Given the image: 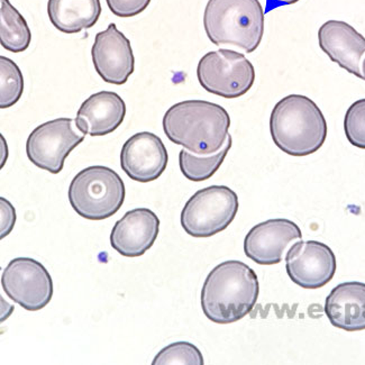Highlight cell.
<instances>
[{
	"label": "cell",
	"instance_id": "obj_10",
	"mask_svg": "<svg viewBox=\"0 0 365 365\" xmlns=\"http://www.w3.org/2000/svg\"><path fill=\"white\" fill-rule=\"evenodd\" d=\"M289 278L304 289L323 288L336 272V257L331 247L318 241H299L286 257Z\"/></svg>",
	"mask_w": 365,
	"mask_h": 365
},
{
	"label": "cell",
	"instance_id": "obj_9",
	"mask_svg": "<svg viewBox=\"0 0 365 365\" xmlns=\"http://www.w3.org/2000/svg\"><path fill=\"white\" fill-rule=\"evenodd\" d=\"M1 287L7 297L29 312H37L50 304L53 281L42 263L29 257L11 259L4 269Z\"/></svg>",
	"mask_w": 365,
	"mask_h": 365
},
{
	"label": "cell",
	"instance_id": "obj_19",
	"mask_svg": "<svg viewBox=\"0 0 365 365\" xmlns=\"http://www.w3.org/2000/svg\"><path fill=\"white\" fill-rule=\"evenodd\" d=\"M32 42V33L24 17L9 0H0V44L13 53H21Z\"/></svg>",
	"mask_w": 365,
	"mask_h": 365
},
{
	"label": "cell",
	"instance_id": "obj_18",
	"mask_svg": "<svg viewBox=\"0 0 365 365\" xmlns=\"http://www.w3.org/2000/svg\"><path fill=\"white\" fill-rule=\"evenodd\" d=\"M48 14L60 32L76 34L95 26L101 15V0H48Z\"/></svg>",
	"mask_w": 365,
	"mask_h": 365
},
{
	"label": "cell",
	"instance_id": "obj_2",
	"mask_svg": "<svg viewBox=\"0 0 365 365\" xmlns=\"http://www.w3.org/2000/svg\"><path fill=\"white\" fill-rule=\"evenodd\" d=\"M163 130L173 143L199 155L220 151L230 128L227 110L206 101H185L168 109Z\"/></svg>",
	"mask_w": 365,
	"mask_h": 365
},
{
	"label": "cell",
	"instance_id": "obj_15",
	"mask_svg": "<svg viewBox=\"0 0 365 365\" xmlns=\"http://www.w3.org/2000/svg\"><path fill=\"white\" fill-rule=\"evenodd\" d=\"M318 41L331 61L363 79L361 60L365 54V37L354 27L345 21H326L318 31Z\"/></svg>",
	"mask_w": 365,
	"mask_h": 365
},
{
	"label": "cell",
	"instance_id": "obj_6",
	"mask_svg": "<svg viewBox=\"0 0 365 365\" xmlns=\"http://www.w3.org/2000/svg\"><path fill=\"white\" fill-rule=\"evenodd\" d=\"M238 197L226 185H210L197 191L183 207L181 226L192 237L216 235L235 220Z\"/></svg>",
	"mask_w": 365,
	"mask_h": 365
},
{
	"label": "cell",
	"instance_id": "obj_12",
	"mask_svg": "<svg viewBox=\"0 0 365 365\" xmlns=\"http://www.w3.org/2000/svg\"><path fill=\"white\" fill-rule=\"evenodd\" d=\"M167 148L153 133L140 132L128 138L120 152V167L128 178L148 183L159 179L168 167Z\"/></svg>",
	"mask_w": 365,
	"mask_h": 365
},
{
	"label": "cell",
	"instance_id": "obj_7",
	"mask_svg": "<svg viewBox=\"0 0 365 365\" xmlns=\"http://www.w3.org/2000/svg\"><path fill=\"white\" fill-rule=\"evenodd\" d=\"M205 91L222 98H240L255 85V69L244 54L220 48L205 54L197 66Z\"/></svg>",
	"mask_w": 365,
	"mask_h": 365
},
{
	"label": "cell",
	"instance_id": "obj_21",
	"mask_svg": "<svg viewBox=\"0 0 365 365\" xmlns=\"http://www.w3.org/2000/svg\"><path fill=\"white\" fill-rule=\"evenodd\" d=\"M24 93V78L13 60L0 56V108L14 106Z\"/></svg>",
	"mask_w": 365,
	"mask_h": 365
},
{
	"label": "cell",
	"instance_id": "obj_11",
	"mask_svg": "<svg viewBox=\"0 0 365 365\" xmlns=\"http://www.w3.org/2000/svg\"><path fill=\"white\" fill-rule=\"evenodd\" d=\"M93 66L99 77L110 85L122 86L135 69L130 40L115 24L96 35L91 48Z\"/></svg>",
	"mask_w": 365,
	"mask_h": 365
},
{
	"label": "cell",
	"instance_id": "obj_4",
	"mask_svg": "<svg viewBox=\"0 0 365 365\" xmlns=\"http://www.w3.org/2000/svg\"><path fill=\"white\" fill-rule=\"evenodd\" d=\"M204 27L215 46H236L252 53L264 34V11L259 0H210Z\"/></svg>",
	"mask_w": 365,
	"mask_h": 365
},
{
	"label": "cell",
	"instance_id": "obj_3",
	"mask_svg": "<svg viewBox=\"0 0 365 365\" xmlns=\"http://www.w3.org/2000/svg\"><path fill=\"white\" fill-rule=\"evenodd\" d=\"M270 133L281 151L307 156L325 143L327 123L315 101L306 96L289 95L278 101L271 113Z\"/></svg>",
	"mask_w": 365,
	"mask_h": 365
},
{
	"label": "cell",
	"instance_id": "obj_22",
	"mask_svg": "<svg viewBox=\"0 0 365 365\" xmlns=\"http://www.w3.org/2000/svg\"><path fill=\"white\" fill-rule=\"evenodd\" d=\"M153 365H204L198 347L189 341H175L162 349L154 357Z\"/></svg>",
	"mask_w": 365,
	"mask_h": 365
},
{
	"label": "cell",
	"instance_id": "obj_17",
	"mask_svg": "<svg viewBox=\"0 0 365 365\" xmlns=\"http://www.w3.org/2000/svg\"><path fill=\"white\" fill-rule=\"evenodd\" d=\"M325 314L331 325L346 331L365 329V283L344 282L326 298Z\"/></svg>",
	"mask_w": 365,
	"mask_h": 365
},
{
	"label": "cell",
	"instance_id": "obj_14",
	"mask_svg": "<svg viewBox=\"0 0 365 365\" xmlns=\"http://www.w3.org/2000/svg\"><path fill=\"white\" fill-rule=\"evenodd\" d=\"M160 220L148 208L130 210L111 230V247L126 257H138L153 247L159 236Z\"/></svg>",
	"mask_w": 365,
	"mask_h": 365
},
{
	"label": "cell",
	"instance_id": "obj_16",
	"mask_svg": "<svg viewBox=\"0 0 365 365\" xmlns=\"http://www.w3.org/2000/svg\"><path fill=\"white\" fill-rule=\"evenodd\" d=\"M126 105L114 91H99L83 101L76 117V125L85 135L105 136L124 122Z\"/></svg>",
	"mask_w": 365,
	"mask_h": 365
},
{
	"label": "cell",
	"instance_id": "obj_27",
	"mask_svg": "<svg viewBox=\"0 0 365 365\" xmlns=\"http://www.w3.org/2000/svg\"><path fill=\"white\" fill-rule=\"evenodd\" d=\"M362 72H363V80H365V58H364V61H363V64H362Z\"/></svg>",
	"mask_w": 365,
	"mask_h": 365
},
{
	"label": "cell",
	"instance_id": "obj_5",
	"mask_svg": "<svg viewBox=\"0 0 365 365\" xmlns=\"http://www.w3.org/2000/svg\"><path fill=\"white\" fill-rule=\"evenodd\" d=\"M69 202L74 212L89 220L114 216L125 201V185L110 168L93 165L81 170L70 183Z\"/></svg>",
	"mask_w": 365,
	"mask_h": 365
},
{
	"label": "cell",
	"instance_id": "obj_26",
	"mask_svg": "<svg viewBox=\"0 0 365 365\" xmlns=\"http://www.w3.org/2000/svg\"><path fill=\"white\" fill-rule=\"evenodd\" d=\"M298 1H299V0H267V13L272 11V9H277V7H281V6L294 5V4L298 3Z\"/></svg>",
	"mask_w": 365,
	"mask_h": 365
},
{
	"label": "cell",
	"instance_id": "obj_13",
	"mask_svg": "<svg viewBox=\"0 0 365 365\" xmlns=\"http://www.w3.org/2000/svg\"><path fill=\"white\" fill-rule=\"evenodd\" d=\"M299 226L292 220L278 218L259 222L244 240V252L257 264H278L292 242L302 241Z\"/></svg>",
	"mask_w": 365,
	"mask_h": 365
},
{
	"label": "cell",
	"instance_id": "obj_20",
	"mask_svg": "<svg viewBox=\"0 0 365 365\" xmlns=\"http://www.w3.org/2000/svg\"><path fill=\"white\" fill-rule=\"evenodd\" d=\"M232 144L233 140L230 134H228L225 144L216 153L199 155L183 148L179 153V167L181 173L188 180L193 182L208 180L222 167V162L225 161V158L232 148Z\"/></svg>",
	"mask_w": 365,
	"mask_h": 365
},
{
	"label": "cell",
	"instance_id": "obj_25",
	"mask_svg": "<svg viewBox=\"0 0 365 365\" xmlns=\"http://www.w3.org/2000/svg\"><path fill=\"white\" fill-rule=\"evenodd\" d=\"M0 201H1V238H4L13 230L16 222V212L9 200L1 198Z\"/></svg>",
	"mask_w": 365,
	"mask_h": 365
},
{
	"label": "cell",
	"instance_id": "obj_24",
	"mask_svg": "<svg viewBox=\"0 0 365 365\" xmlns=\"http://www.w3.org/2000/svg\"><path fill=\"white\" fill-rule=\"evenodd\" d=\"M106 3L114 15L128 19L145 11L151 0H106Z\"/></svg>",
	"mask_w": 365,
	"mask_h": 365
},
{
	"label": "cell",
	"instance_id": "obj_1",
	"mask_svg": "<svg viewBox=\"0 0 365 365\" xmlns=\"http://www.w3.org/2000/svg\"><path fill=\"white\" fill-rule=\"evenodd\" d=\"M259 294L255 270L241 261H225L215 267L205 280L201 308L212 323L233 324L249 315Z\"/></svg>",
	"mask_w": 365,
	"mask_h": 365
},
{
	"label": "cell",
	"instance_id": "obj_8",
	"mask_svg": "<svg viewBox=\"0 0 365 365\" xmlns=\"http://www.w3.org/2000/svg\"><path fill=\"white\" fill-rule=\"evenodd\" d=\"M83 134L72 118L53 119L37 126L26 142L29 161L40 169L58 175L64 167L69 154L83 143Z\"/></svg>",
	"mask_w": 365,
	"mask_h": 365
},
{
	"label": "cell",
	"instance_id": "obj_23",
	"mask_svg": "<svg viewBox=\"0 0 365 365\" xmlns=\"http://www.w3.org/2000/svg\"><path fill=\"white\" fill-rule=\"evenodd\" d=\"M344 130L349 143L365 150V98L355 101L347 109Z\"/></svg>",
	"mask_w": 365,
	"mask_h": 365
}]
</instances>
